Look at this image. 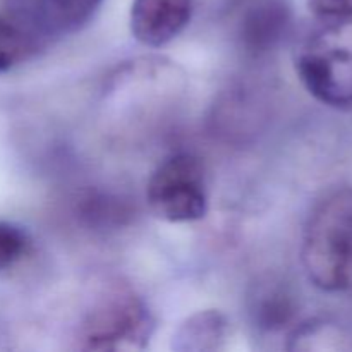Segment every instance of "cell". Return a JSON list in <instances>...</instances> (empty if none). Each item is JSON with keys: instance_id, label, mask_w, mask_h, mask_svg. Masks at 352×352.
Here are the masks:
<instances>
[{"instance_id": "1", "label": "cell", "mask_w": 352, "mask_h": 352, "mask_svg": "<svg viewBox=\"0 0 352 352\" xmlns=\"http://www.w3.org/2000/svg\"><path fill=\"white\" fill-rule=\"evenodd\" d=\"M301 263L316 289L352 294V188L327 192L308 215Z\"/></svg>"}, {"instance_id": "2", "label": "cell", "mask_w": 352, "mask_h": 352, "mask_svg": "<svg viewBox=\"0 0 352 352\" xmlns=\"http://www.w3.org/2000/svg\"><path fill=\"white\" fill-rule=\"evenodd\" d=\"M294 64L313 98L352 112V19L320 23L298 47Z\"/></svg>"}, {"instance_id": "3", "label": "cell", "mask_w": 352, "mask_h": 352, "mask_svg": "<svg viewBox=\"0 0 352 352\" xmlns=\"http://www.w3.org/2000/svg\"><path fill=\"white\" fill-rule=\"evenodd\" d=\"M155 332L146 302L127 285H112L82 316L76 347L81 351H143Z\"/></svg>"}, {"instance_id": "4", "label": "cell", "mask_w": 352, "mask_h": 352, "mask_svg": "<svg viewBox=\"0 0 352 352\" xmlns=\"http://www.w3.org/2000/svg\"><path fill=\"white\" fill-rule=\"evenodd\" d=\"M146 203L157 219L191 223L208 213V184L201 160L188 151L165 158L146 184Z\"/></svg>"}, {"instance_id": "5", "label": "cell", "mask_w": 352, "mask_h": 352, "mask_svg": "<svg viewBox=\"0 0 352 352\" xmlns=\"http://www.w3.org/2000/svg\"><path fill=\"white\" fill-rule=\"evenodd\" d=\"M7 16L38 45L81 31L105 0H6Z\"/></svg>"}, {"instance_id": "6", "label": "cell", "mask_w": 352, "mask_h": 352, "mask_svg": "<svg viewBox=\"0 0 352 352\" xmlns=\"http://www.w3.org/2000/svg\"><path fill=\"white\" fill-rule=\"evenodd\" d=\"M192 14L195 0H133L131 34L144 47H165L189 26Z\"/></svg>"}, {"instance_id": "7", "label": "cell", "mask_w": 352, "mask_h": 352, "mask_svg": "<svg viewBox=\"0 0 352 352\" xmlns=\"http://www.w3.org/2000/svg\"><path fill=\"white\" fill-rule=\"evenodd\" d=\"M291 23L287 0H254L241 19V38L251 50L274 47Z\"/></svg>"}, {"instance_id": "8", "label": "cell", "mask_w": 352, "mask_h": 352, "mask_svg": "<svg viewBox=\"0 0 352 352\" xmlns=\"http://www.w3.org/2000/svg\"><path fill=\"white\" fill-rule=\"evenodd\" d=\"M229 322L217 309H205L188 316L172 337V349L182 352H210L226 347Z\"/></svg>"}, {"instance_id": "9", "label": "cell", "mask_w": 352, "mask_h": 352, "mask_svg": "<svg viewBox=\"0 0 352 352\" xmlns=\"http://www.w3.org/2000/svg\"><path fill=\"white\" fill-rule=\"evenodd\" d=\"M291 351H351L352 332L333 320L315 318L296 325L289 336Z\"/></svg>"}, {"instance_id": "10", "label": "cell", "mask_w": 352, "mask_h": 352, "mask_svg": "<svg viewBox=\"0 0 352 352\" xmlns=\"http://www.w3.org/2000/svg\"><path fill=\"white\" fill-rule=\"evenodd\" d=\"M253 315L260 327L268 330L282 329L294 315V305L287 289L274 282L260 285L254 296Z\"/></svg>"}, {"instance_id": "11", "label": "cell", "mask_w": 352, "mask_h": 352, "mask_svg": "<svg viewBox=\"0 0 352 352\" xmlns=\"http://www.w3.org/2000/svg\"><path fill=\"white\" fill-rule=\"evenodd\" d=\"M40 48L23 28L17 26L9 16L0 14V72L14 69L33 57Z\"/></svg>"}, {"instance_id": "12", "label": "cell", "mask_w": 352, "mask_h": 352, "mask_svg": "<svg viewBox=\"0 0 352 352\" xmlns=\"http://www.w3.org/2000/svg\"><path fill=\"white\" fill-rule=\"evenodd\" d=\"M31 251V237L26 230L9 220H0V272L19 265Z\"/></svg>"}, {"instance_id": "13", "label": "cell", "mask_w": 352, "mask_h": 352, "mask_svg": "<svg viewBox=\"0 0 352 352\" xmlns=\"http://www.w3.org/2000/svg\"><path fill=\"white\" fill-rule=\"evenodd\" d=\"M308 7L318 23L352 19V0H308Z\"/></svg>"}]
</instances>
